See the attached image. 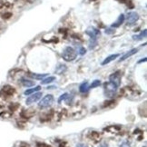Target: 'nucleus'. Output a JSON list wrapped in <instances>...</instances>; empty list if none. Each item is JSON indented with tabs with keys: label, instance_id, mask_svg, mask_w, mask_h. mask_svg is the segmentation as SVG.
I'll use <instances>...</instances> for the list:
<instances>
[{
	"label": "nucleus",
	"instance_id": "obj_1",
	"mask_svg": "<svg viewBox=\"0 0 147 147\" xmlns=\"http://www.w3.org/2000/svg\"><path fill=\"white\" fill-rule=\"evenodd\" d=\"M77 56V52L71 47H66L62 53V57L66 62L74 61Z\"/></svg>",
	"mask_w": 147,
	"mask_h": 147
},
{
	"label": "nucleus",
	"instance_id": "obj_2",
	"mask_svg": "<svg viewBox=\"0 0 147 147\" xmlns=\"http://www.w3.org/2000/svg\"><path fill=\"white\" fill-rule=\"evenodd\" d=\"M117 88H118V86H116L115 84H113L110 81L105 83V88H104V92H105V96L108 97V98L114 97L116 94V92H117Z\"/></svg>",
	"mask_w": 147,
	"mask_h": 147
},
{
	"label": "nucleus",
	"instance_id": "obj_3",
	"mask_svg": "<svg viewBox=\"0 0 147 147\" xmlns=\"http://www.w3.org/2000/svg\"><path fill=\"white\" fill-rule=\"evenodd\" d=\"M55 101V98L52 94H47L46 96L43 97L40 102L38 103V107L41 109H46V108H48L51 105H53Z\"/></svg>",
	"mask_w": 147,
	"mask_h": 147
},
{
	"label": "nucleus",
	"instance_id": "obj_4",
	"mask_svg": "<svg viewBox=\"0 0 147 147\" xmlns=\"http://www.w3.org/2000/svg\"><path fill=\"white\" fill-rule=\"evenodd\" d=\"M42 97V93L41 92H36V93H34L32 94H30L26 100V105H30L34 103H36L37 101H39Z\"/></svg>",
	"mask_w": 147,
	"mask_h": 147
},
{
	"label": "nucleus",
	"instance_id": "obj_5",
	"mask_svg": "<svg viewBox=\"0 0 147 147\" xmlns=\"http://www.w3.org/2000/svg\"><path fill=\"white\" fill-rule=\"evenodd\" d=\"M139 20V15L136 12H130L128 13V15L126 16V21L127 24L130 26L134 25L136 22Z\"/></svg>",
	"mask_w": 147,
	"mask_h": 147
},
{
	"label": "nucleus",
	"instance_id": "obj_6",
	"mask_svg": "<svg viewBox=\"0 0 147 147\" xmlns=\"http://www.w3.org/2000/svg\"><path fill=\"white\" fill-rule=\"evenodd\" d=\"M109 81L112 82L113 84H115L116 86L119 87L121 84V74L119 71H117L109 76Z\"/></svg>",
	"mask_w": 147,
	"mask_h": 147
},
{
	"label": "nucleus",
	"instance_id": "obj_7",
	"mask_svg": "<svg viewBox=\"0 0 147 147\" xmlns=\"http://www.w3.org/2000/svg\"><path fill=\"white\" fill-rule=\"evenodd\" d=\"M86 34L90 36V38L97 39V37L101 35V32H100V30L97 29V28H95L94 26H91V27L87 28L86 31Z\"/></svg>",
	"mask_w": 147,
	"mask_h": 147
},
{
	"label": "nucleus",
	"instance_id": "obj_8",
	"mask_svg": "<svg viewBox=\"0 0 147 147\" xmlns=\"http://www.w3.org/2000/svg\"><path fill=\"white\" fill-rule=\"evenodd\" d=\"M137 52H138V49H137V48H133V49H131L130 51H128V52H126L125 54H124L123 56H121V58H120L119 62H123V61H124V60L128 59L129 57H131L132 55H135Z\"/></svg>",
	"mask_w": 147,
	"mask_h": 147
},
{
	"label": "nucleus",
	"instance_id": "obj_9",
	"mask_svg": "<svg viewBox=\"0 0 147 147\" xmlns=\"http://www.w3.org/2000/svg\"><path fill=\"white\" fill-rule=\"evenodd\" d=\"M125 20V16H124L123 14H121L119 16H118V18L116 19V21L115 22L114 24L112 25V27L113 28H116V27H119L121 25H123V23Z\"/></svg>",
	"mask_w": 147,
	"mask_h": 147
},
{
	"label": "nucleus",
	"instance_id": "obj_10",
	"mask_svg": "<svg viewBox=\"0 0 147 147\" xmlns=\"http://www.w3.org/2000/svg\"><path fill=\"white\" fill-rule=\"evenodd\" d=\"M118 56H119V54H114V55H110L109 56H107V57L102 62V65H108L110 64L111 62H113L114 60H115Z\"/></svg>",
	"mask_w": 147,
	"mask_h": 147
},
{
	"label": "nucleus",
	"instance_id": "obj_11",
	"mask_svg": "<svg viewBox=\"0 0 147 147\" xmlns=\"http://www.w3.org/2000/svg\"><path fill=\"white\" fill-rule=\"evenodd\" d=\"M21 84H22V86H23L27 87V88L32 87V86H34L36 84L35 81L29 80V79H26V78H22L21 79Z\"/></svg>",
	"mask_w": 147,
	"mask_h": 147
},
{
	"label": "nucleus",
	"instance_id": "obj_12",
	"mask_svg": "<svg viewBox=\"0 0 147 147\" xmlns=\"http://www.w3.org/2000/svg\"><path fill=\"white\" fill-rule=\"evenodd\" d=\"M89 83L87 81L84 82L80 84V86H79V92L82 93V94H86L89 91Z\"/></svg>",
	"mask_w": 147,
	"mask_h": 147
},
{
	"label": "nucleus",
	"instance_id": "obj_13",
	"mask_svg": "<svg viewBox=\"0 0 147 147\" xmlns=\"http://www.w3.org/2000/svg\"><path fill=\"white\" fill-rule=\"evenodd\" d=\"M146 34H147V30L144 29V31H142L140 34H138V35H135L133 36V39L134 40H136V41H140V40H143L144 38L146 37Z\"/></svg>",
	"mask_w": 147,
	"mask_h": 147
},
{
	"label": "nucleus",
	"instance_id": "obj_14",
	"mask_svg": "<svg viewBox=\"0 0 147 147\" xmlns=\"http://www.w3.org/2000/svg\"><path fill=\"white\" fill-rule=\"evenodd\" d=\"M40 89H41V86H35L34 88H29V89L26 90L24 94H25L26 95H30V94H34V93L38 92Z\"/></svg>",
	"mask_w": 147,
	"mask_h": 147
},
{
	"label": "nucleus",
	"instance_id": "obj_15",
	"mask_svg": "<svg viewBox=\"0 0 147 147\" xmlns=\"http://www.w3.org/2000/svg\"><path fill=\"white\" fill-rule=\"evenodd\" d=\"M55 79L56 78L55 76H47L41 80V84H49L51 83H53L54 81H55Z\"/></svg>",
	"mask_w": 147,
	"mask_h": 147
},
{
	"label": "nucleus",
	"instance_id": "obj_16",
	"mask_svg": "<svg viewBox=\"0 0 147 147\" xmlns=\"http://www.w3.org/2000/svg\"><path fill=\"white\" fill-rule=\"evenodd\" d=\"M48 74H30L29 76H31L34 79H37V80H42L45 77H47Z\"/></svg>",
	"mask_w": 147,
	"mask_h": 147
},
{
	"label": "nucleus",
	"instance_id": "obj_17",
	"mask_svg": "<svg viewBox=\"0 0 147 147\" xmlns=\"http://www.w3.org/2000/svg\"><path fill=\"white\" fill-rule=\"evenodd\" d=\"M66 69H67V67H66V65H59L57 67L55 68V73L56 74H59V75H61V74H63V73H65V71H66Z\"/></svg>",
	"mask_w": 147,
	"mask_h": 147
},
{
	"label": "nucleus",
	"instance_id": "obj_18",
	"mask_svg": "<svg viewBox=\"0 0 147 147\" xmlns=\"http://www.w3.org/2000/svg\"><path fill=\"white\" fill-rule=\"evenodd\" d=\"M97 45V39H94V38H90V42H89V48L90 49H94Z\"/></svg>",
	"mask_w": 147,
	"mask_h": 147
},
{
	"label": "nucleus",
	"instance_id": "obj_19",
	"mask_svg": "<svg viewBox=\"0 0 147 147\" xmlns=\"http://www.w3.org/2000/svg\"><path fill=\"white\" fill-rule=\"evenodd\" d=\"M101 84V81L100 80H98V79H96V80H94L93 82H92V84H90L89 86V87H90V89H93V88H96V87H98Z\"/></svg>",
	"mask_w": 147,
	"mask_h": 147
},
{
	"label": "nucleus",
	"instance_id": "obj_20",
	"mask_svg": "<svg viewBox=\"0 0 147 147\" xmlns=\"http://www.w3.org/2000/svg\"><path fill=\"white\" fill-rule=\"evenodd\" d=\"M69 96V94H67V93H65V94H63L61 95V96L58 98V104H61L62 103V101H65V100H66L67 99V97Z\"/></svg>",
	"mask_w": 147,
	"mask_h": 147
},
{
	"label": "nucleus",
	"instance_id": "obj_21",
	"mask_svg": "<svg viewBox=\"0 0 147 147\" xmlns=\"http://www.w3.org/2000/svg\"><path fill=\"white\" fill-rule=\"evenodd\" d=\"M119 147H131V144H130V142H128V141H124V142H123Z\"/></svg>",
	"mask_w": 147,
	"mask_h": 147
},
{
	"label": "nucleus",
	"instance_id": "obj_22",
	"mask_svg": "<svg viewBox=\"0 0 147 147\" xmlns=\"http://www.w3.org/2000/svg\"><path fill=\"white\" fill-rule=\"evenodd\" d=\"M86 49H84V47H81L80 48V50H79V54H80V55H84V54H86Z\"/></svg>",
	"mask_w": 147,
	"mask_h": 147
},
{
	"label": "nucleus",
	"instance_id": "obj_23",
	"mask_svg": "<svg viewBox=\"0 0 147 147\" xmlns=\"http://www.w3.org/2000/svg\"><path fill=\"white\" fill-rule=\"evenodd\" d=\"M115 32V30H112L111 28H108V29L105 30V34H113Z\"/></svg>",
	"mask_w": 147,
	"mask_h": 147
},
{
	"label": "nucleus",
	"instance_id": "obj_24",
	"mask_svg": "<svg viewBox=\"0 0 147 147\" xmlns=\"http://www.w3.org/2000/svg\"><path fill=\"white\" fill-rule=\"evenodd\" d=\"M76 147H88V146L86 144H76Z\"/></svg>",
	"mask_w": 147,
	"mask_h": 147
},
{
	"label": "nucleus",
	"instance_id": "obj_25",
	"mask_svg": "<svg viewBox=\"0 0 147 147\" xmlns=\"http://www.w3.org/2000/svg\"><path fill=\"white\" fill-rule=\"evenodd\" d=\"M143 62H146V57H144L143 60H140V61H138V64H141V63H143Z\"/></svg>",
	"mask_w": 147,
	"mask_h": 147
},
{
	"label": "nucleus",
	"instance_id": "obj_26",
	"mask_svg": "<svg viewBox=\"0 0 147 147\" xmlns=\"http://www.w3.org/2000/svg\"><path fill=\"white\" fill-rule=\"evenodd\" d=\"M98 147H109V146H108V144H101V145H100V146H98Z\"/></svg>",
	"mask_w": 147,
	"mask_h": 147
},
{
	"label": "nucleus",
	"instance_id": "obj_27",
	"mask_svg": "<svg viewBox=\"0 0 147 147\" xmlns=\"http://www.w3.org/2000/svg\"><path fill=\"white\" fill-rule=\"evenodd\" d=\"M0 4H1V0H0Z\"/></svg>",
	"mask_w": 147,
	"mask_h": 147
},
{
	"label": "nucleus",
	"instance_id": "obj_28",
	"mask_svg": "<svg viewBox=\"0 0 147 147\" xmlns=\"http://www.w3.org/2000/svg\"><path fill=\"white\" fill-rule=\"evenodd\" d=\"M0 115H1V114H0Z\"/></svg>",
	"mask_w": 147,
	"mask_h": 147
}]
</instances>
